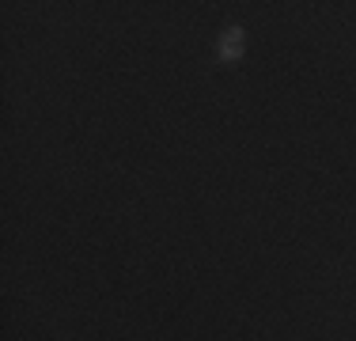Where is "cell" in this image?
<instances>
[{
    "instance_id": "cell-1",
    "label": "cell",
    "mask_w": 356,
    "mask_h": 341,
    "mask_svg": "<svg viewBox=\"0 0 356 341\" xmlns=\"http://www.w3.org/2000/svg\"><path fill=\"white\" fill-rule=\"evenodd\" d=\"M243 46H247L243 27H224V34H220V42H216V57L224 65H232V61H239V57H243Z\"/></svg>"
}]
</instances>
